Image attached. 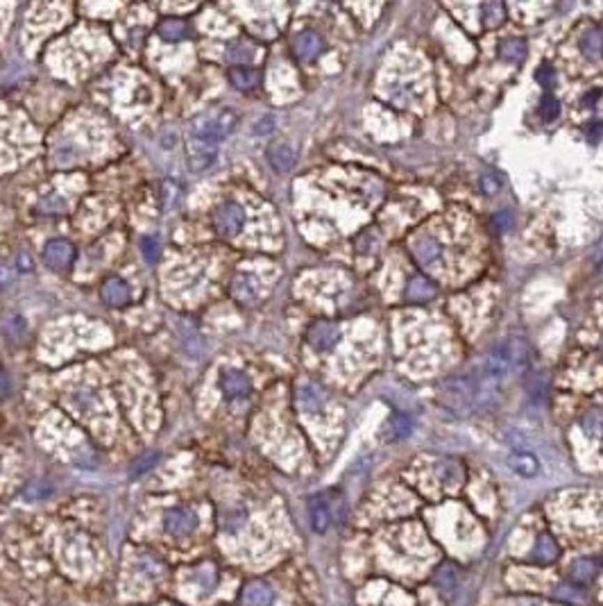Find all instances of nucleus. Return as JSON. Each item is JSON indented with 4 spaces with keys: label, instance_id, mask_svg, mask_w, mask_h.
Returning a JSON list of instances; mask_svg holds the SVG:
<instances>
[{
    "label": "nucleus",
    "instance_id": "nucleus-1",
    "mask_svg": "<svg viewBox=\"0 0 603 606\" xmlns=\"http://www.w3.org/2000/svg\"><path fill=\"white\" fill-rule=\"evenodd\" d=\"M236 123H239V116L236 112L227 110H211L191 123V130H188V137L200 139L204 143H211V146H218L223 139H227L230 134L234 132Z\"/></svg>",
    "mask_w": 603,
    "mask_h": 606
},
{
    "label": "nucleus",
    "instance_id": "nucleus-2",
    "mask_svg": "<svg viewBox=\"0 0 603 606\" xmlns=\"http://www.w3.org/2000/svg\"><path fill=\"white\" fill-rule=\"evenodd\" d=\"M481 379H490V382H499L508 373H513V352H510V341H499L495 343L486 357L481 359V364L474 370Z\"/></svg>",
    "mask_w": 603,
    "mask_h": 606
},
{
    "label": "nucleus",
    "instance_id": "nucleus-3",
    "mask_svg": "<svg viewBox=\"0 0 603 606\" xmlns=\"http://www.w3.org/2000/svg\"><path fill=\"white\" fill-rule=\"evenodd\" d=\"M245 225V212L239 202H225L214 212V228L223 237H236Z\"/></svg>",
    "mask_w": 603,
    "mask_h": 606
},
{
    "label": "nucleus",
    "instance_id": "nucleus-4",
    "mask_svg": "<svg viewBox=\"0 0 603 606\" xmlns=\"http://www.w3.org/2000/svg\"><path fill=\"white\" fill-rule=\"evenodd\" d=\"M186 157H188L191 170L202 173V170L211 168L216 164L218 146H211V143H204V141L193 139V137H186Z\"/></svg>",
    "mask_w": 603,
    "mask_h": 606
},
{
    "label": "nucleus",
    "instance_id": "nucleus-5",
    "mask_svg": "<svg viewBox=\"0 0 603 606\" xmlns=\"http://www.w3.org/2000/svg\"><path fill=\"white\" fill-rule=\"evenodd\" d=\"M338 341H341V330H338V325L334 323L318 320L308 327V343L318 352H329Z\"/></svg>",
    "mask_w": 603,
    "mask_h": 606
},
{
    "label": "nucleus",
    "instance_id": "nucleus-6",
    "mask_svg": "<svg viewBox=\"0 0 603 606\" xmlns=\"http://www.w3.org/2000/svg\"><path fill=\"white\" fill-rule=\"evenodd\" d=\"M73 257H75V248H73L68 241L54 239V241L45 243V248H43V261H45V266L52 268V270L68 268Z\"/></svg>",
    "mask_w": 603,
    "mask_h": 606
},
{
    "label": "nucleus",
    "instance_id": "nucleus-7",
    "mask_svg": "<svg viewBox=\"0 0 603 606\" xmlns=\"http://www.w3.org/2000/svg\"><path fill=\"white\" fill-rule=\"evenodd\" d=\"M163 524H166V529L172 536H188V533L198 527V515L191 509H186V506H177V509H170L166 513Z\"/></svg>",
    "mask_w": 603,
    "mask_h": 606
},
{
    "label": "nucleus",
    "instance_id": "nucleus-8",
    "mask_svg": "<svg viewBox=\"0 0 603 606\" xmlns=\"http://www.w3.org/2000/svg\"><path fill=\"white\" fill-rule=\"evenodd\" d=\"M221 388L227 397H245V395H250L252 384H250V377L243 375L241 370L227 368L221 375Z\"/></svg>",
    "mask_w": 603,
    "mask_h": 606
},
{
    "label": "nucleus",
    "instance_id": "nucleus-9",
    "mask_svg": "<svg viewBox=\"0 0 603 606\" xmlns=\"http://www.w3.org/2000/svg\"><path fill=\"white\" fill-rule=\"evenodd\" d=\"M293 48H295V52H297V57H299V59L311 61V59H315V57L320 55V52H322L325 43H322V37H320L318 32H313V30H304V32H299L297 37H295Z\"/></svg>",
    "mask_w": 603,
    "mask_h": 606
},
{
    "label": "nucleus",
    "instance_id": "nucleus-10",
    "mask_svg": "<svg viewBox=\"0 0 603 606\" xmlns=\"http://www.w3.org/2000/svg\"><path fill=\"white\" fill-rule=\"evenodd\" d=\"M241 600L245 606H270L275 602V593L266 582H250L245 584Z\"/></svg>",
    "mask_w": 603,
    "mask_h": 606
},
{
    "label": "nucleus",
    "instance_id": "nucleus-11",
    "mask_svg": "<svg viewBox=\"0 0 603 606\" xmlns=\"http://www.w3.org/2000/svg\"><path fill=\"white\" fill-rule=\"evenodd\" d=\"M232 295L241 302H252L259 295V279L252 273H236L232 279Z\"/></svg>",
    "mask_w": 603,
    "mask_h": 606
},
{
    "label": "nucleus",
    "instance_id": "nucleus-12",
    "mask_svg": "<svg viewBox=\"0 0 603 606\" xmlns=\"http://www.w3.org/2000/svg\"><path fill=\"white\" fill-rule=\"evenodd\" d=\"M268 159L277 173H288V170L295 166L297 155L288 143H275V146L268 150Z\"/></svg>",
    "mask_w": 603,
    "mask_h": 606
},
{
    "label": "nucleus",
    "instance_id": "nucleus-13",
    "mask_svg": "<svg viewBox=\"0 0 603 606\" xmlns=\"http://www.w3.org/2000/svg\"><path fill=\"white\" fill-rule=\"evenodd\" d=\"M100 295H103V300L107 304L121 306V304H125L127 300H130V286H127L121 277H109L107 282L103 284V291H100Z\"/></svg>",
    "mask_w": 603,
    "mask_h": 606
},
{
    "label": "nucleus",
    "instance_id": "nucleus-14",
    "mask_svg": "<svg viewBox=\"0 0 603 606\" xmlns=\"http://www.w3.org/2000/svg\"><path fill=\"white\" fill-rule=\"evenodd\" d=\"M325 402V393L315 382H304L297 386V404L304 411H315Z\"/></svg>",
    "mask_w": 603,
    "mask_h": 606
},
{
    "label": "nucleus",
    "instance_id": "nucleus-15",
    "mask_svg": "<svg viewBox=\"0 0 603 606\" xmlns=\"http://www.w3.org/2000/svg\"><path fill=\"white\" fill-rule=\"evenodd\" d=\"M581 50L588 59H601L603 57V28L592 25L581 37Z\"/></svg>",
    "mask_w": 603,
    "mask_h": 606
},
{
    "label": "nucleus",
    "instance_id": "nucleus-16",
    "mask_svg": "<svg viewBox=\"0 0 603 606\" xmlns=\"http://www.w3.org/2000/svg\"><path fill=\"white\" fill-rule=\"evenodd\" d=\"M413 255L422 266H431L440 259V246L431 237H417L413 241Z\"/></svg>",
    "mask_w": 603,
    "mask_h": 606
},
{
    "label": "nucleus",
    "instance_id": "nucleus-17",
    "mask_svg": "<svg viewBox=\"0 0 603 606\" xmlns=\"http://www.w3.org/2000/svg\"><path fill=\"white\" fill-rule=\"evenodd\" d=\"M311 524H313V529L318 533L327 531L329 524H332V506H329V502L322 495H315L313 500H311Z\"/></svg>",
    "mask_w": 603,
    "mask_h": 606
},
{
    "label": "nucleus",
    "instance_id": "nucleus-18",
    "mask_svg": "<svg viewBox=\"0 0 603 606\" xmlns=\"http://www.w3.org/2000/svg\"><path fill=\"white\" fill-rule=\"evenodd\" d=\"M558 556H560V549H558V545H556V540L549 536V533H542V536L537 538V542H535V549H533L531 559L535 561V563H540V566H549Z\"/></svg>",
    "mask_w": 603,
    "mask_h": 606
},
{
    "label": "nucleus",
    "instance_id": "nucleus-19",
    "mask_svg": "<svg viewBox=\"0 0 603 606\" xmlns=\"http://www.w3.org/2000/svg\"><path fill=\"white\" fill-rule=\"evenodd\" d=\"M433 295H436V286L422 275L413 277L406 286V300L410 302H429Z\"/></svg>",
    "mask_w": 603,
    "mask_h": 606
},
{
    "label": "nucleus",
    "instance_id": "nucleus-20",
    "mask_svg": "<svg viewBox=\"0 0 603 606\" xmlns=\"http://www.w3.org/2000/svg\"><path fill=\"white\" fill-rule=\"evenodd\" d=\"M597 572H599V568L595 559H579L570 570V582L576 586H588L592 579L597 577Z\"/></svg>",
    "mask_w": 603,
    "mask_h": 606
},
{
    "label": "nucleus",
    "instance_id": "nucleus-21",
    "mask_svg": "<svg viewBox=\"0 0 603 606\" xmlns=\"http://www.w3.org/2000/svg\"><path fill=\"white\" fill-rule=\"evenodd\" d=\"M508 466L522 477H535L540 473V464H537V459L533 454H528V452H515V454L508 459Z\"/></svg>",
    "mask_w": 603,
    "mask_h": 606
},
{
    "label": "nucleus",
    "instance_id": "nucleus-22",
    "mask_svg": "<svg viewBox=\"0 0 603 606\" xmlns=\"http://www.w3.org/2000/svg\"><path fill=\"white\" fill-rule=\"evenodd\" d=\"M230 80H232V84H234L236 89H241V91H250L252 87H257L259 75H257V71H254L252 66L236 64V66H232V71H230Z\"/></svg>",
    "mask_w": 603,
    "mask_h": 606
},
{
    "label": "nucleus",
    "instance_id": "nucleus-23",
    "mask_svg": "<svg viewBox=\"0 0 603 606\" xmlns=\"http://www.w3.org/2000/svg\"><path fill=\"white\" fill-rule=\"evenodd\" d=\"M410 429H413V422H410V418L408 415H404V413H395L392 415V418L388 420V427H386V436L383 438H388V441H395V438H406L408 434H410Z\"/></svg>",
    "mask_w": 603,
    "mask_h": 606
},
{
    "label": "nucleus",
    "instance_id": "nucleus-24",
    "mask_svg": "<svg viewBox=\"0 0 603 606\" xmlns=\"http://www.w3.org/2000/svg\"><path fill=\"white\" fill-rule=\"evenodd\" d=\"M581 429L592 438H601L603 436V409H590L583 413Z\"/></svg>",
    "mask_w": 603,
    "mask_h": 606
},
{
    "label": "nucleus",
    "instance_id": "nucleus-25",
    "mask_svg": "<svg viewBox=\"0 0 603 606\" xmlns=\"http://www.w3.org/2000/svg\"><path fill=\"white\" fill-rule=\"evenodd\" d=\"M499 55L504 57L506 61H522L526 57V41L513 37V39H506L501 41L499 46Z\"/></svg>",
    "mask_w": 603,
    "mask_h": 606
},
{
    "label": "nucleus",
    "instance_id": "nucleus-26",
    "mask_svg": "<svg viewBox=\"0 0 603 606\" xmlns=\"http://www.w3.org/2000/svg\"><path fill=\"white\" fill-rule=\"evenodd\" d=\"M159 34L166 41H179L188 34V25L181 19H166L159 25Z\"/></svg>",
    "mask_w": 603,
    "mask_h": 606
},
{
    "label": "nucleus",
    "instance_id": "nucleus-27",
    "mask_svg": "<svg viewBox=\"0 0 603 606\" xmlns=\"http://www.w3.org/2000/svg\"><path fill=\"white\" fill-rule=\"evenodd\" d=\"M513 352V373H522L528 366V346L524 339H508Z\"/></svg>",
    "mask_w": 603,
    "mask_h": 606
},
{
    "label": "nucleus",
    "instance_id": "nucleus-28",
    "mask_svg": "<svg viewBox=\"0 0 603 606\" xmlns=\"http://www.w3.org/2000/svg\"><path fill=\"white\" fill-rule=\"evenodd\" d=\"M506 19V10L501 3H488L483 5V23H486V28H499L501 23H504Z\"/></svg>",
    "mask_w": 603,
    "mask_h": 606
},
{
    "label": "nucleus",
    "instance_id": "nucleus-29",
    "mask_svg": "<svg viewBox=\"0 0 603 606\" xmlns=\"http://www.w3.org/2000/svg\"><path fill=\"white\" fill-rule=\"evenodd\" d=\"M413 91H410V87H404V84H395L388 91V101L392 103V105H397V107H408L410 103H413Z\"/></svg>",
    "mask_w": 603,
    "mask_h": 606
},
{
    "label": "nucleus",
    "instance_id": "nucleus-30",
    "mask_svg": "<svg viewBox=\"0 0 603 606\" xmlns=\"http://www.w3.org/2000/svg\"><path fill=\"white\" fill-rule=\"evenodd\" d=\"M195 582L204 588V591H211V588L216 586L218 582V572L214 566H200L195 570Z\"/></svg>",
    "mask_w": 603,
    "mask_h": 606
},
{
    "label": "nucleus",
    "instance_id": "nucleus-31",
    "mask_svg": "<svg viewBox=\"0 0 603 606\" xmlns=\"http://www.w3.org/2000/svg\"><path fill=\"white\" fill-rule=\"evenodd\" d=\"M558 112H560L558 101H556L551 94H544L542 101H540V116H542V119L549 123V121L556 119V116H558Z\"/></svg>",
    "mask_w": 603,
    "mask_h": 606
},
{
    "label": "nucleus",
    "instance_id": "nucleus-32",
    "mask_svg": "<svg viewBox=\"0 0 603 606\" xmlns=\"http://www.w3.org/2000/svg\"><path fill=\"white\" fill-rule=\"evenodd\" d=\"M141 252L145 255V259L150 261V264H154V261H157V257H159V243H157V239L143 237V239H141Z\"/></svg>",
    "mask_w": 603,
    "mask_h": 606
},
{
    "label": "nucleus",
    "instance_id": "nucleus-33",
    "mask_svg": "<svg viewBox=\"0 0 603 606\" xmlns=\"http://www.w3.org/2000/svg\"><path fill=\"white\" fill-rule=\"evenodd\" d=\"M154 464H157V454H145V457H141V459H136L134 464H132V475H134V477L141 475V473H145V470H150Z\"/></svg>",
    "mask_w": 603,
    "mask_h": 606
},
{
    "label": "nucleus",
    "instance_id": "nucleus-34",
    "mask_svg": "<svg viewBox=\"0 0 603 606\" xmlns=\"http://www.w3.org/2000/svg\"><path fill=\"white\" fill-rule=\"evenodd\" d=\"M535 80H537V82H540L542 87H551V84H553V80H556V75H553V68H551L549 64H542L540 68H537V75H535Z\"/></svg>",
    "mask_w": 603,
    "mask_h": 606
},
{
    "label": "nucleus",
    "instance_id": "nucleus-35",
    "mask_svg": "<svg viewBox=\"0 0 603 606\" xmlns=\"http://www.w3.org/2000/svg\"><path fill=\"white\" fill-rule=\"evenodd\" d=\"M481 189L483 191H486L488 195H495L499 189H501V184H499V179L497 177H492V175H486L481 179Z\"/></svg>",
    "mask_w": 603,
    "mask_h": 606
},
{
    "label": "nucleus",
    "instance_id": "nucleus-36",
    "mask_svg": "<svg viewBox=\"0 0 603 606\" xmlns=\"http://www.w3.org/2000/svg\"><path fill=\"white\" fill-rule=\"evenodd\" d=\"M272 128H275V119H272V116H263V119L254 125V134H268L272 132Z\"/></svg>",
    "mask_w": 603,
    "mask_h": 606
},
{
    "label": "nucleus",
    "instance_id": "nucleus-37",
    "mask_svg": "<svg viewBox=\"0 0 603 606\" xmlns=\"http://www.w3.org/2000/svg\"><path fill=\"white\" fill-rule=\"evenodd\" d=\"M495 225H497L499 230H506L508 225H510V216H508V212L497 214V216H495Z\"/></svg>",
    "mask_w": 603,
    "mask_h": 606
},
{
    "label": "nucleus",
    "instance_id": "nucleus-38",
    "mask_svg": "<svg viewBox=\"0 0 603 606\" xmlns=\"http://www.w3.org/2000/svg\"><path fill=\"white\" fill-rule=\"evenodd\" d=\"M601 132H603V123H592V125H590V130H588L590 141H597Z\"/></svg>",
    "mask_w": 603,
    "mask_h": 606
},
{
    "label": "nucleus",
    "instance_id": "nucleus-39",
    "mask_svg": "<svg viewBox=\"0 0 603 606\" xmlns=\"http://www.w3.org/2000/svg\"><path fill=\"white\" fill-rule=\"evenodd\" d=\"M9 279H12V273H9V270H7L5 266H0V286L7 284Z\"/></svg>",
    "mask_w": 603,
    "mask_h": 606
},
{
    "label": "nucleus",
    "instance_id": "nucleus-40",
    "mask_svg": "<svg viewBox=\"0 0 603 606\" xmlns=\"http://www.w3.org/2000/svg\"><path fill=\"white\" fill-rule=\"evenodd\" d=\"M21 266H23L25 270L30 268V264H27V255H21Z\"/></svg>",
    "mask_w": 603,
    "mask_h": 606
},
{
    "label": "nucleus",
    "instance_id": "nucleus-41",
    "mask_svg": "<svg viewBox=\"0 0 603 606\" xmlns=\"http://www.w3.org/2000/svg\"><path fill=\"white\" fill-rule=\"evenodd\" d=\"M601 352H603V341H601Z\"/></svg>",
    "mask_w": 603,
    "mask_h": 606
}]
</instances>
